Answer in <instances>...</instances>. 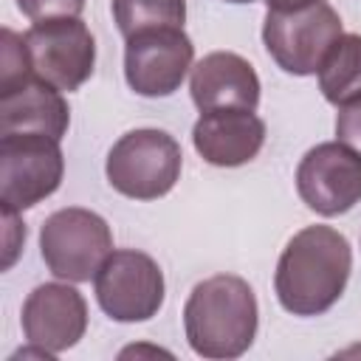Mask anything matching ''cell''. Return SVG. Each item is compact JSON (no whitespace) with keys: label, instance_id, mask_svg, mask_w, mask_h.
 Listing matches in <instances>:
<instances>
[{"label":"cell","instance_id":"obj_1","mask_svg":"<svg viewBox=\"0 0 361 361\" xmlns=\"http://www.w3.org/2000/svg\"><path fill=\"white\" fill-rule=\"evenodd\" d=\"M353 251L333 226H307L296 231L279 254L274 290L293 316H319L330 310L347 288Z\"/></svg>","mask_w":361,"mask_h":361},{"label":"cell","instance_id":"obj_2","mask_svg":"<svg viewBox=\"0 0 361 361\" xmlns=\"http://www.w3.org/2000/svg\"><path fill=\"white\" fill-rule=\"evenodd\" d=\"M257 324V296L251 285L234 274H217L197 282L183 305L186 341L203 358H240L254 344Z\"/></svg>","mask_w":361,"mask_h":361},{"label":"cell","instance_id":"obj_3","mask_svg":"<svg viewBox=\"0 0 361 361\" xmlns=\"http://www.w3.org/2000/svg\"><path fill=\"white\" fill-rule=\"evenodd\" d=\"M180 144L155 127L124 133L107 152V180L116 192L133 200L164 197L180 178Z\"/></svg>","mask_w":361,"mask_h":361},{"label":"cell","instance_id":"obj_4","mask_svg":"<svg viewBox=\"0 0 361 361\" xmlns=\"http://www.w3.org/2000/svg\"><path fill=\"white\" fill-rule=\"evenodd\" d=\"M341 37V17L327 0H310L296 8L271 11L262 23V42L271 59L293 76H310Z\"/></svg>","mask_w":361,"mask_h":361},{"label":"cell","instance_id":"obj_5","mask_svg":"<svg viewBox=\"0 0 361 361\" xmlns=\"http://www.w3.org/2000/svg\"><path fill=\"white\" fill-rule=\"evenodd\" d=\"M110 251L113 231L107 220L82 206L48 214L39 228V254L48 271L65 282H90Z\"/></svg>","mask_w":361,"mask_h":361},{"label":"cell","instance_id":"obj_6","mask_svg":"<svg viewBox=\"0 0 361 361\" xmlns=\"http://www.w3.org/2000/svg\"><path fill=\"white\" fill-rule=\"evenodd\" d=\"M65 175V158L56 138L39 133L0 135V206L31 209L51 197Z\"/></svg>","mask_w":361,"mask_h":361},{"label":"cell","instance_id":"obj_7","mask_svg":"<svg viewBox=\"0 0 361 361\" xmlns=\"http://www.w3.org/2000/svg\"><path fill=\"white\" fill-rule=\"evenodd\" d=\"M96 302L113 322H147L164 305V271L158 262L135 248L110 251L93 276Z\"/></svg>","mask_w":361,"mask_h":361},{"label":"cell","instance_id":"obj_8","mask_svg":"<svg viewBox=\"0 0 361 361\" xmlns=\"http://www.w3.org/2000/svg\"><path fill=\"white\" fill-rule=\"evenodd\" d=\"M31 71L56 90L82 87L96 65V39L82 17H54L34 23L25 34Z\"/></svg>","mask_w":361,"mask_h":361},{"label":"cell","instance_id":"obj_9","mask_svg":"<svg viewBox=\"0 0 361 361\" xmlns=\"http://www.w3.org/2000/svg\"><path fill=\"white\" fill-rule=\"evenodd\" d=\"M124 42V79L138 96H172L192 71L195 45L180 25L147 28Z\"/></svg>","mask_w":361,"mask_h":361},{"label":"cell","instance_id":"obj_10","mask_svg":"<svg viewBox=\"0 0 361 361\" xmlns=\"http://www.w3.org/2000/svg\"><path fill=\"white\" fill-rule=\"evenodd\" d=\"M296 192L322 217L350 212L361 200V155L341 141L310 147L296 166Z\"/></svg>","mask_w":361,"mask_h":361},{"label":"cell","instance_id":"obj_11","mask_svg":"<svg viewBox=\"0 0 361 361\" xmlns=\"http://www.w3.org/2000/svg\"><path fill=\"white\" fill-rule=\"evenodd\" d=\"M23 333L31 347H39L51 358L79 344L87 330V302L68 282L37 285L23 302Z\"/></svg>","mask_w":361,"mask_h":361},{"label":"cell","instance_id":"obj_12","mask_svg":"<svg viewBox=\"0 0 361 361\" xmlns=\"http://www.w3.org/2000/svg\"><path fill=\"white\" fill-rule=\"evenodd\" d=\"M197 155L212 166H243L265 144V121L254 110H206L192 127Z\"/></svg>","mask_w":361,"mask_h":361},{"label":"cell","instance_id":"obj_13","mask_svg":"<svg viewBox=\"0 0 361 361\" xmlns=\"http://www.w3.org/2000/svg\"><path fill=\"white\" fill-rule=\"evenodd\" d=\"M189 90L200 113L228 107L257 110L259 104V76L254 65L234 51H212L192 65Z\"/></svg>","mask_w":361,"mask_h":361},{"label":"cell","instance_id":"obj_14","mask_svg":"<svg viewBox=\"0 0 361 361\" xmlns=\"http://www.w3.org/2000/svg\"><path fill=\"white\" fill-rule=\"evenodd\" d=\"M71 124L68 102L62 90L31 76L14 90L0 93V135L6 133H39L62 141Z\"/></svg>","mask_w":361,"mask_h":361},{"label":"cell","instance_id":"obj_15","mask_svg":"<svg viewBox=\"0 0 361 361\" xmlns=\"http://www.w3.org/2000/svg\"><path fill=\"white\" fill-rule=\"evenodd\" d=\"M319 90L336 104L347 107L361 99V34H341L319 65Z\"/></svg>","mask_w":361,"mask_h":361},{"label":"cell","instance_id":"obj_16","mask_svg":"<svg viewBox=\"0 0 361 361\" xmlns=\"http://www.w3.org/2000/svg\"><path fill=\"white\" fill-rule=\"evenodd\" d=\"M116 28L121 37H133L147 28L180 25L186 20V0H110Z\"/></svg>","mask_w":361,"mask_h":361},{"label":"cell","instance_id":"obj_17","mask_svg":"<svg viewBox=\"0 0 361 361\" xmlns=\"http://www.w3.org/2000/svg\"><path fill=\"white\" fill-rule=\"evenodd\" d=\"M31 76H34V71H31V59H28L23 34L3 28L0 31V93L20 87Z\"/></svg>","mask_w":361,"mask_h":361},{"label":"cell","instance_id":"obj_18","mask_svg":"<svg viewBox=\"0 0 361 361\" xmlns=\"http://www.w3.org/2000/svg\"><path fill=\"white\" fill-rule=\"evenodd\" d=\"M17 8L31 20H54V17H79L85 0H17Z\"/></svg>","mask_w":361,"mask_h":361},{"label":"cell","instance_id":"obj_19","mask_svg":"<svg viewBox=\"0 0 361 361\" xmlns=\"http://www.w3.org/2000/svg\"><path fill=\"white\" fill-rule=\"evenodd\" d=\"M336 141L347 144L361 155V99L341 107L336 116Z\"/></svg>","mask_w":361,"mask_h":361},{"label":"cell","instance_id":"obj_20","mask_svg":"<svg viewBox=\"0 0 361 361\" xmlns=\"http://www.w3.org/2000/svg\"><path fill=\"white\" fill-rule=\"evenodd\" d=\"M3 223H6V234H3V243H6V257H3V268H11L23 243H25V223L17 220V212L14 209H3Z\"/></svg>","mask_w":361,"mask_h":361},{"label":"cell","instance_id":"obj_21","mask_svg":"<svg viewBox=\"0 0 361 361\" xmlns=\"http://www.w3.org/2000/svg\"><path fill=\"white\" fill-rule=\"evenodd\" d=\"M310 0H265V6L271 11H285V8H296V6H305Z\"/></svg>","mask_w":361,"mask_h":361},{"label":"cell","instance_id":"obj_22","mask_svg":"<svg viewBox=\"0 0 361 361\" xmlns=\"http://www.w3.org/2000/svg\"><path fill=\"white\" fill-rule=\"evenodd\" d=\"M226 3H254V0H226Z\"/></svg>","mask_w":361,"mask_h":361}]
</instances>
